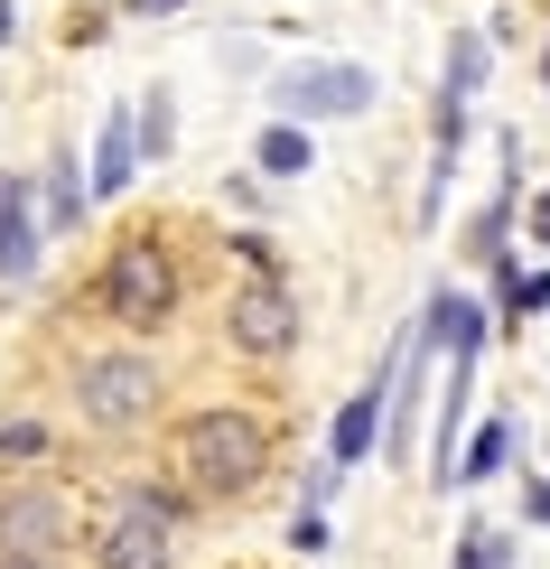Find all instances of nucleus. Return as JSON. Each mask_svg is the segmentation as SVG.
<instances>
[{
  "mask_svg": "<svg viewBox=\"0 0 550 569\" xmlns=\"http://www.w3.org/2000/svg\"><path fill=\"white\" fill-rule=\"evenodd\" d=\"M233 252H243V271H252V280H280V262H271V233H233Z\"/></svg>",
  "mask_w": 550,
  "mask_h": 569,
  "instance_id": "nucleus-19",
  "label": "nucleus"
},
{
  "mask_svg": "<svg viewBox=\"0 0 550 569\" xmlns=\"http://www.w3.org/2000/svg\"><path fill=\"white\" fill-rule=\"evenodd\" d=\"M38 271V224H29V178H0V280Z\"/></svg>",
  "mask_w": 550,
  "mask_h": 569,
  "instance_id": "nucleus-8",
  "label": "nucleus"
},
{
  "mask_svg": "<svg viewBox=\"0 0 550 569\" xmlns=\"http://www.w3.org/2000/svg\"><path fill=\"white\" fill-rule=\"evenodd\" d=\"M169 551H178V495H159V486H131L122 513L93 541L103 569H169Z\"/></svg>",
  "mask_w": 550,
  "mask_h": 569,
  "instance_id": "nucleus-4",
  "label": "nucleus"
},
{
  "mask_svg": "<svg viewBox=\"0 0 550 569\" xmlns=\"http://www.w3.org/2000/svg\"><path fill=\"white\" fill-rule=\"evenodd\" d=\"M458 569H504V532L476 523V532H467V551H458Z\"/></svg>",
  "mask_w": 550,
  "mask_h": 569,
  "instance_id": "nucleus-18",
  "label": "nucleus"
},
{
  "mask_svg": "<svg viewBox=\"0 0 550 569\" xmlns=\"http://www.w3.org/2000/svg\"><path fill=\"white\" fill-rule=\"evenodd\" d=\"M382 383H392V373H373V392H354L346 411H337V430H327V467H354L382 439Z\"/></svg>",
  "mask_w": 550,
  "mask_h": 569,
  "instance_id": "nucleus-9",
  "label": "nucleus"
},
{
  "mask_svg": "<svg viewBox=\"0 0 550 569\" xmlns=\"http://www.w3.org/2000/svg\"><path fill=\"white\" fill-rule=\"evenodd\" d=\"M10 458H47V430L38 420H0V467Z\"/></svg>",
  "mask_w": 550,
  "mask_h": 569,
  "instance_id": "nucleus-17",
  "label": "nucleus"
},
{
  "mask_svg": "<svg viewBox=\"0 0 550 569\" xmlns=\"http://www.w3.org/2000/svg\"><path fill=\"white\" fill-rule=\"evenodd\" d=\"M76 411H84V430H140V420L159 411V365L140 346H112V355H84V373H76Z\"/></svg>",
  "mask_w": 550,
  "mask_h": 569,
  "instance_id": "nucleus-3",
  "label": "nucleus"
},
{
  "mask_svg": "<svg viewBox=\"0 0 550 569\" xmlns=\"http://www.w3.org/2000/svg\"><path fill=\"white\" fill-rule=\"evenodd\" d=\"M373 93H382V84L364 76V66H299V76L280 84V112H290L299 131H308V122H354Z\"/></svg>",
  "mask_w": 550,
  "mask_h": 569,
  "instance_id": "nucleus-7",
  "label": "nucleus"
},
{
  "mask_svg": "<svg viewBox=\"0 0 550 569\" xmlns=\"http://www.w3.org/2000/svg\"><path fill=\"white\" fill-rule=\"evenodd\" d=\"M486 66H494V38H486V29H458V38H448V103H467V93L486 84Z\"/></svg>",
  "mask_w": 550,
  "mask_h": 569,
  "instance_id": "nucleus-12",
  "label": "nucleus"
},
{
  "mask_svg": "<svg viewBox=\"0 0 550 569\" xmlns=\"http://www.w3.org/2000/svg\"><path fill=\"white\" fill-rule=\"evenodd\" d=\"M290 551H308V560L327 551V513H299V523H290Z\"/></svg>",
  "mask_w": 550,
  "mask_h": 569,
  "instance_id": "nucleus-20",
  "label": "nucleus"
},
{
  "mask_svg": "<svg viewBox=\"0 0 550 569\" xmlns=\"http://www.w3.org/2000/svg\"><path fill=\"white\" fill-rule=\"evenodd\" d=\"M131 150L150 159V169L178 150V103H169V93H150V103H140V122H131Z\"/></svg>",
  "mask_w": 550,
  "mask_h": 569,
  "instance_id": "nucleus-13",
  "label": "nucleus"
},
{
  "mask_svg": "<svg viewBox=\"0 0 550 569\" xmlns=\"http://www.w3.org/2000/svg\"><path fill=\"white\" fill-rule=\"evenodd\" d=\"M252 169H261V178H308V169H318V150H308L299 122H271V131L252 140Z\"/></svg>",
  "mask_w": 550,
  "mask_h": 569,
  "instance_id": "nucleus-11",
  "label": "nucleus"
},
{
  "mask_svg": "<svg viewBox=\"0 0 550 569\" xmlns=\"http://www.w3.org/2000/svg\"><path fill=\"white\" fill-rule=\"evenodd\" d=\"M504 448H513V430H504V420H486V430L467 439V467H458V486H476V477H494V467H504Z\"/></svg>",
  "mask_w": 550,
  "mask_h": 569,
  "instance_id": "nucleus-14",
  "label": "nucleus"
},
{
  "mask_svg": "<svg viewBox=\"0 0 550 569\" xmlns=\"http://www.w3.org/2000/svg\"><path fill=\"white\" fill-rule=\"evenodd\" d=\"M66 541H76V513H66L57 486H10V495H0V560H38V569H57Z\"/></svg>",
  "mask_w": 550,
  "mask_h": 569,
  "instance_id": "nucleus-6",
  "label": "nucleus"
},
{
  "mask_svg": "<svg viewBox=\"0 0 550 569\" xmlns=\"http://www.w3.org/2000/svg\"><path fill=\"white\" fill-rule=\"evenodd\" d=\"M76 216H84V187H76V159H57V197H47V224L66 233Z\"/></svg>",
  "mask_w": 550,
  "mask_h": 569,
  "instance_id": "nucleus-16",
  "label": "nucleus"
},
{
  "mask_svg": "<svg viewBox=\"0 0 550 569\" xmlns=\"http://www.w3.org/2000/svg\"><path fill=\"white\" fill-rule=\"evenodd\" d=\"M0 569H38V560H0Z\"/></svg>",
  "mask_w": 550,
  "mask_h": 569,
  "instance_id": "nucleus-25",
  "label": "nucleus"
},
{
  "mask_svg": "<svg viewBox=\"0 0 550 569\" xmlns=\"http://www.w3.org/2000/svg\"><path fill=\"white\" fill-rule=\"evenodd\" d=\"M93 308H103L112 327H131V337H150V327H169L178 308V262L159 233H122V243L103 252V271H93Z\"/></svg>",
  "mask_w": 550,
  "mask_h": 569,
  "instance_id": "nucleus-2",
  "label": "nucleus"
},
{
  "mask_svg": "<svg viewBox=\"0 0 550 569\" xmlns=\"http://www.w3.org/2000/svg\"><path fill=\"white\" fill-rule=\"evenodd\" d=\"M131 10H140V19H159V10H187V0H131Z\"/></svg>",
  "mask_w": 550,
  "mask_h": 569,
  "instance_id": "nucleus-22",
  "label": "nucleus"
},
{
  "mask_svg": "<svg viewBox=\"0 0 550 569\" xmlns=\"http://www.w3.org/2000/svg\"><path fill=\"white\" fill-rule=\"evenodd\" d=\"M541 84H550V57H541Z\"/></svg>",
  "mask_w": 550,
  "mask_h": 569,
  "instance_id": "nucleus-26",
  "label": "nucleus"
},
{
  "mask_svg": "<svg viewBox=\"0 0 550 569\" xmlns=\"http://www.w3.org/2000/svg\"><path fill=\"white\" fill-rule=\"evenodd\" d=\"M494 299H504V318H532V308H550V271H504Z\"/></svg>",
  "mask_w": 550,
  "mask_h": 569,
  "instance_id": "nucleus-15",
  "label": "nucleus"
},
{
  "mask_svg": "<svg viewBox=\"0 0 550 569\" xmlns=\"http://www.w3.org/2000/svg\"><path fill=\"white\" fill-rule=\"evenodd\" d=\"M10 29H19V10H10V0H0V38H10Z\"/></svg>",
  "mask_w": 550,
  "mask_h": 569,
  "instance_id": "nucleus-24",
  "label": "nucleus"
},
{
  "mask_svg": "<svg viewBox=\"0 0 550 569\" xmlns=\"http://www.w3.org/2000/svg\"><path fill=\"white\" fill-rule=\"evenodd\" d=\"M299 299H290V280H243V290L224 299V337L233 355H252V365H280V355H299Z\"/></svg>",
  "mask_w": 550,
  "mask_h": 569,
  "instance_id": "nucleus-5",
  "label": "nucleus"
},
{
  "mask_svg": "<svg viewBox=\"0 0 550 569\" xmlns=\"http://www.w3.org/2000/svg\"><path fill=\"white\" fill-rule=\"evenodd\" d=\"M522 513H532V523H550V477H541V486H522Z\"/></svg>",
  "mask_w": 550,
  "mask_h": 569,
  "instance_id": "nucleus-21",
  "label": "nucleus"
},
{
  "mask_svg": "<svg viewBox=\"0 0 550 569\" xmlns=\"http://www.w3.org/2000/svg\"><path fill=\"white\" fill-rule=\"evenodd\" d=\"M140 178V150H131V112H112L103 140H93V197H122Z\"/></svg>",
  "mask_w": 550,
  "mask_h": 569,
  "instance_id": "nucleus-10",
  "label": "nucleus"
},
{
  "mask_svg": "<svg viewBox=\"0 0 550 569\" xmlns=\"http://www.w3.org/2000/svg\"><path fill=\"white\" fill-rule=\"evenodd\" d=\"M532 224H541V243H550V197H541V206H532Z\"/></svg>",
  "mask_w": 550,
  "mask_h": 569,
  "instance_id": "nucleus-23",
  "label": "nucleus"
},
{
  "mask_svg": "<svg viewBox=\"0 0 550 569\" xmlns=\"http://www.w3.org/2000/svg\"><path fill=\"white\" fill-rule=\"evenodd\" d=\"M178 477L187 495H206V505H243V495L271 486V458H280V439H271V420L261 411H233V401H214V411H187L178 420Z\"/></svg>",
  "mask_w": 550,
  "mask_h": 569,
  "instance_id": "nucleus-1",
  "label": "nucleus"
}]
</instances>
